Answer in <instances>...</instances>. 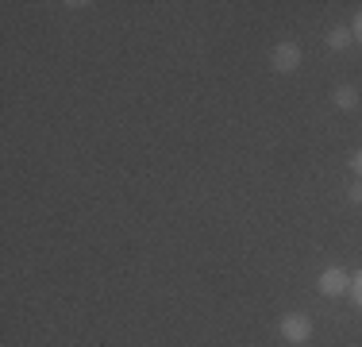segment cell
<instances>
[{"mask_svg":"<svg viewBox=\"0 0 362 347\" xmlns=\"http://www.w3.org/2000/svg\"><path fill=\"white\" fill-rule=\"evenodd\" d=\"M278 332H281V340L286 343H308L313 340V317L308 312H286V317L278 320Z\"/></svg>","mask_w":362,"mask_h":347,"instance_id":"obj_1","label":"cell"},{"mask_svg":"<svg viewBox=\"0 0 362 347\" xmlns=\"http://www.w3.org/2000/svg\"><path fill=\"white\" fill-rule=\"evenodd\" d=\"M316 290H320L324 297H343V293H351V274L343 271V266H327V271L316 278Z\"/></svg>","mask_w":362,"mask_h":347,"instance_id":"obj_2","label":"cell"},{"mask_svg":"<svg viewBox=\"0 0 362 347\" xmlns=\"http://www.w3.org/2000/svg\"><path fill=\"white\" fill-rule=\"evenodd\" d=\"M270 66L278 69V74H297L300 69V47L289 42V39H281L278 47L270 50Z\"/></svg>","mask_w":362,"mask_h":347,"instance_id":"obj_3","label":"cell"},{"mask_svg":"<svg viewBox=\"0 0 362 347\" xmlns=\"http://www.w3.org/2000/svg\"><path fill=\"white\" fill-rule=\"evenodd\" d=\"M358 101H362V93L355 89V85H335V89H332V104L339 112H355Z\"/></svg>","mask_w":362,"mask_h":347,"instance_id":"obj_4","label":"cell"},{"mask_svg":"<svg viewBox=\"0 0 362 347\" xmlns=\"http://www.w3.org/2000/svg\"><path fill=\"white\" fill-rule=\"evenodd\" d=\"M351 42H355L351 28H332V31H327V47H332V50H347Z\"/></svg>","mask_w":362,"mask_h":347,"instance_id":"obj_5","label":"cell"},{"mask_svg":"<svg viewBox=\"0 0 362 347\" xmlns=\"http://www.w3.org/2000/svg\"><path fill=\"white\" fill-rule=\"evenodd\" d=\"M351 301L362 309V271L358 274H351Z\"/></svg>","mask_w":362,"mask_h":347,"instance_id":"obj_6","label":"cell"},{"mask_svg":"<svg viewBox=\"0 0 362 347\" xmlns=\"http://www.w3.org/2000/svg\"><path fill=\"white\" fill-rule=\"evenodd\" d=\"M351 35H355V42H362V8L355 12V20H351Z\"/></svg>","mask_w":362,"mask_h":347,"instance_id":"obj_7","label":"cell"},{"mask_svg":"<svg viewBox=\"0 0 362 347\" xmlns=\"http://www.w3.org/2000/svg\"><path fill=\"white\" fill-rule=\"evenodd\" d=\"M347 197H351V201H355V205H362V178H358L355 186H351V189H347Z\"/></svg>","mask_w":362,"mask_h":347,"instance_id":"obj_8","label":"cell"},{"mask_svg":"<svg viewBox=\"0 0 362 347\" xmlns=\"http://www.w3.org/2000/svg\"><path fill=\"white\" fill-rule=\"evenodd\" d=\"M351 170H355V174H358V178H362V147H358V151H355V154H351Z\"/></svg>","mask_w":362,"mask_h":347,"instance_id":"obj_9","label":"cell"}]
</instances>
